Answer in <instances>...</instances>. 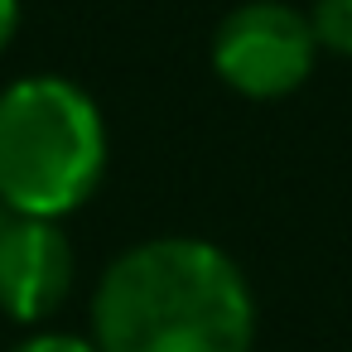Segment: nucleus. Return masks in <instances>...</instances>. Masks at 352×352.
<instances>
[{"mask_svg": "<svg viewBox=\"0 0 352 352\" xmlns=\"http://www.w3.org/2000/svg\"><path fill=\"white\" fill-rule=\"evenodd\" d=\"M92 342L97 352H251V280L203 236L135 241L92 289Z\"/></svg>", "mask_w": 352, "mask_h": 352, "instance_id": "nucleus-1", "label": "nucleus"}, {"mask_svg": "<svg viewBox=\"0 0 352 352\" xmlns=\"http://www.w3.org/2000/svg\"><path fill=\"white\" fill-rule=\"evenodd\" d=\"M107 116L73 78L30 73L0 87V203L63 222L107 179Z\"/></svg>", "mask_w": 352, "mask_h": 352, "instance_id": "nucleus-2", "label": "nucleus"}, {"mask_svg": "<svg viewBox=\"0 0 352 352\" xmlns=\"http://www.w3.org/2000/svg\"><path fill=\"white\" fill-rule=\"evenodd\" d=\"M314 58L318 44L309 15L285 0H246L212 30V73L251 102H280L299 92L314 73Z\"/></svg>", "mask_w": 352, "mask_h": 352, "instance_id": "nucleus-3", "label": "nucleus"}, {"mask_svg": "<svg viewBox=\"0 0 352 352\" xmlns=\"http://www.w3.org/2000/svg\"><path fill=\"white\" fill-rule=\"evenodd\" d=\"M78 280L73 241L58 222L44 217H10L0 232V314L15 323L54 318Z\"/></svg>", "mask_w": 352, "mask_h": 352, "instance_id": "nucleus-4", "label": "nucleus"}, {"mask_svg": "<svg viewBox=\"0 0 352 352\" xmlns=\"http://www.w3.org/2000/svg\"><path fill=\"white\" fill-rule=\"evenodd\" d=\"M309 30H314L318 49H328L338 58H352V0H314Z\"/></svg>", "mask_w": 352, "mask_h": 352, "instance_id": "nucleus-5", "label": "nucleus"}, {"mask_svg": "<svg viewBox=\"0 0 352 352\" xmlns=\"http://www.w3.org/2000/svg\"><path fill=\"white\" fill-rule=\"evenodd\" d=\"M10 352H97V342L92 338H78V333H30V338H20Z\"/></svg>", "mask_w": 352, "mask_h": 352, "instance_id": "nucleus-6", "label": "nucleus"}, {"mask_svg": "<svg viewBox=\"0 0 352 352\" xmlns=\"http://www.w3.org/2000/svg\"><path fill=\"white\" fill-rule=\"evenodd\" d=\"M20 34V0H0V54H6Z\"/></svg>", "mask_w": 352, "mask_h": 352, "instance_id": "nucleus-7", "label": "nucleus"}, {"mask_svg": "<svg viewBox=\"0 0 352 352\" xmlns=\"http://www.w3.org/2000/svg\"><path fill=\"white\" fill-rule=\"evenodd\" d=\"M6 222H10V212H6V203H0V232H6Z\"/></svg>", "mask_w": 352, "mask_h": 352, "instance_id": "nucleus-8", "label": "nucleus"}]
</instances>
